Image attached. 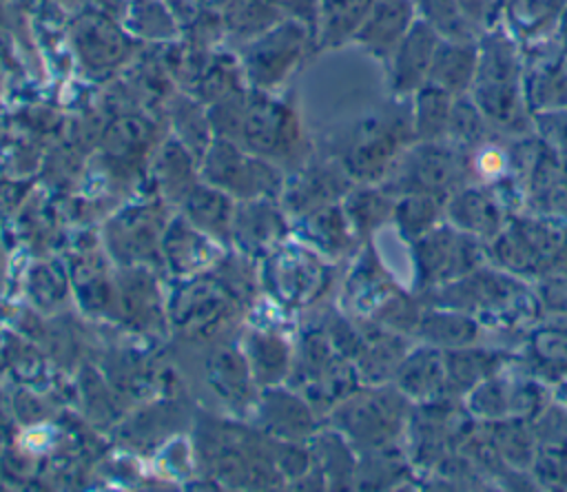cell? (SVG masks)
Listing matches in <instances>:
<instances>
[{
  "label": "cell",
  "instance_id": "cell-7",
  "mask_svg": "<svg viewBox=\"0 0 567 492\" xmlns=\"http://www.w3.org/2000/svg\"><path fill=\"white\" fill-rule=\"evenodd\" d=\"M478 66V42L441 40L427 73V84H434L452 95H463L472 89Z\"/></svg>",
  "mask_w": 567,
  "mask_h": 492
},
{
  "label": "cell",
  "instance_id": "cell-11",
  "mask_svg": "<svg viewBox=\"0 0 567 492\" xmlns=\"http://www.w3.org/2000/svg\"><path fill=\"white\" fill-rule=\"evenodd\" d=\"M419 337L436 348H463L470 346L478 335V324L461 310H427L416 324Z\"/></svg>",
  "mask_w": 567,
  "mask_h": 492
},
{
  "label": "cell",
  "instance_id": "cell-18",
  "mask_svg": "<svg viewBox=\"0 0 567 492\" xmlns=\"http://www.w3.org/2000/svg\"><path fill=\"white\" fill-rule=\"evenodd\" d=\"M467 406L476 417L498 421L509 417V383L496 375L476 383L467 394Z\"/></svg>",
  "mask_w": 567,
  "mask_h": 492
},
{
  "label": "cell",
  "instance_id": "cell-16",
  "mask_svg": "<svg viewBox=\"0 0 567 492\" xmlns=\"http://www.w3.org/2000/svg\"><path fill=\"white\" fill-rule=\"evenodd\" d=\"M436 215H439V202H436V195H430V193H410L396 206L399 228L405 237L414 242L434 228Z\"/></svg>",
  "mask_w": 567,
  "mask_h": 492
},
{
  "label": "cell",
  "instance_id": "cell-20",
  "mask_svg": "<svg viewBox=\"0 0 567 492\" xmlns=\"http://www.w3.org/2000/svg\"><path fill=\"white\" fill-rule=\"evenodd\" d=\"M534 350V359L545 370H556L560 375H567V335L558 330H543L534 337V344L529 341Z\"/></svg>",
  "mask_w": 567,
  "mask_h": 492
},
{
  "label": "cell",
  "instance_id": "cell-9",
  "mask_svg": "<svg viewBox=\"0 0 567 492\" xmlns=\"http://www.w3.org/2000/svg\"><path fill=\"white\" fill-rule=\"evenodd\" d=\"M447 213L452 224L467 235H496L501 226V211L496 204V197L487 195L478 188H465L458 191L450 204Z\"/></svg>",
  "mask_w": 567,
  "mask_h": 492
},
{
  "label": "cell",
  "instance_id": "cell-21",
  "mask_svg": "<svg viewBox=\"0 0 567 492\" xmlns=\"http://www.w3.org/2000/svg\"><path fill=\"white\" fill-rule=\"evenodd\" d=\"M458 4L481 33L494 29L505 9V0H458Z\"/></svg>",
  "mask_w": 567,
  "mask_h": 492
},
{
  "label": "cell",
  "instance_id": "cell-17",
  "mask_svg": "<svg viewBox=\"0 0 567 492\" xmlns=\"http://www.w3.org/2000/svg\"><path fill=\"white\" fill-rule=\"evenodd\" d=\"M487 126H489V122L485 120L481 109L474 104V100L456 98L452 102L447 135L454 137L458 146L461 144L463 146H478V144H483V135H485Z\"/></svg>",
  "mask_w": 567,
  "mask_h": 492
},
{
  "label": "cell",
  "instance_id": "cell-3",
  "mask_svg": "<svg viewBox=\"0 0 567 492\" xmlns=\"http://www.w3.org/2000/svg\"><path fill=\"white\" fill-rule=\"evenodd\" d=\"M303 40L306 29L295 18L259 35L246 51L248 78L259 86L277 84L299 60Z\"/></svg>",
  "mask_w": 567,
  "mask_h": 492
},
{
  "label": "cell",
  "instance_id": "cell-13",
  "mask_svg": "<svg viewBox=\"0 0 567 492\" xmlns=\"http://www.w3.org/2000/svg\"><path fill=\"white\" fill-rule=\"evenodd\" d=\"M416 16L430 24L441 40L478 42L481 31L470 22L458 0H416Z\"/></svg>",
  "mask_w": 567,
  "mask_h": 492
},
{
  "label": "cell",
  "instance_id": "cell-23",
  "mask_svg": "<svg viewBox=\"0 0 567 492\" xmlns=\"http://www.w3.org/2000/svg\"><path fill=\"white\" fill-rule=\"evenodd\" d=\"M543 419L549 421L551 426H563L567 421V414L560 412V408H558V417H556V408H545ZM551 434H558L554 445H565L567 443V428H551Z\"/></svg>",
  "mask_w": 567,
  "mask_h": 492
},
{
  "label": "cell",
  "instance_id": "cell-22",
  "mask_svg": "<svg viewBox=\"0 0 567 492\" xmlns=\"http://www.w3.org/2000/svg\"><path fill=\"white\" fill-rule=\"evenodd\" d=\"M474 168H476V175L481 177H496L503 168H505V157L498 148L494 146H476V155H474Z\"/></svg>",
  "mask_w": 567,
  "mask_h": 492
},
{
  "label": "cell",
  "instance_id": "cell-15",
  "mask_svg": "<svg viewBox=\"0 0 567 492\" xmlns=\"http://www.w3.org/2000/svg\"><path fill=\"white\" fill-rule=\"evenodd\" d=\"M563 0H505V18L512 35L518 40L545 31L560 13Z\"/></svg>",
  "mask_w": 567,
  "mask_h": 492
},
{
  "label": "cell",
  "instance_id": "cell-4",
  "mask_svg": "<svg viewBox=\"0 0 567 492\" xmlns=\"http://www.w3.org/2000/svg\"><path fill=\"white\" fill-rule=\"evenodd\" d=\"M441 38L423 20H414L410 31L390 53V78L396 93H414L427 82V73Z\"/></svg>",
  "mask_w": 567,
  "mask_h": 492
},
{
  "label": "cell",
  "instance_id": "cell-14",
  "mask_svg": "<svg viewBox=\"0 0 567 492\" xmlns=\"http://www.w3.org/2000/svg\"><path fill=\"white\" fill-rule=\"evenodd\" d=\"M372 0H317L321 38L326 44H339L354 38Z\"/></svg>",
  "mask_w": 567,
  "mask_h": 492
},
{
  "label": "cell",
  "instance_id": "cell-8",
  "mask_svg": "<svg viewBox=\"0 0 567 492\" xmlns=\"http://www.w3.org/2000/svg\"><path fill=\"white\" fill-rule=\"evenodd\" d=\"M396 381L405 397L434 399L445 390V359L441 348L421 346L405 355L396 368Z\"/></svg>",
  "mask_w": 567,
  "mask_h": 492
},
{
  "label": "cell",
  "instance_id": "cell-1",
  "mask_svg": "<svg viewBox=\"0 0 567 492\" xmlns=\"http://www.w3.org/2000/svg\"><path fill=\"white\" fill-rule=\"evenodd\" d=\"M470 91L489 126L509 133L525 129L516 40L503 29L494 27L478 38V66Z\"/></svg>",
  "mask_w": 567,
  "mask_h": 492
},
{
  "label": "cell",
  "instance_id": "cell-5",
  "mask_svg": "<svg viewBox=\"0 0 567 492\" xmlns=\"http://www.w3.org/2000/svg\"><path fill=\"white\" fill-rule=\"evenodd\" d=\"M414 20L416 7L412 0H372L354 40L377 58H390Z\"/></svg>",
  "mask_w": 567,
  "mask_h": 492
},
{
  "label": "cell",
  "instance_id": "cell-19",
  "mask_svg": "<svg viewBox=\"0 0 567 492\" xmlns=\"http://www.w3.org/2000/svg\"><path fill=\"white\" fill-rule=\"evenodd\" d=\"M494 452L509 459L512 465H532L534 463V437L527 434L525 428H520L518 421L512 426L501 423L494 426Z\"/></svg>",
  "mask_w": 567,
  "mask_h": 492
},
{
  "label": "cell",
  "instance_id": "cell-12",
  "mask_svg": "<svg viewBox=\"0 0 567 492\" xmlns=\"http://www.w3.org/2000/svg\"><path fill=\"white\" fill-rule=\"evenodd\" d=\"M452 102H454L452 93L427 82L414 91L412 126H414V135L421 142H434L447 135Z\"/></svg>",
  "mask_w": 567,
  "mask_h": 492
},
{
  "label": "cell",
  "instance_id": "cell-2",
  "mask_svg": "<svg viewBox=\"0 0 567 492\" xmlns=\"http://www.w3.org/2000/svg\"><path fill=\"white\" fill-rule=\"evenodd\" d=\"M474 235L454 230V228H432L414 244L416 273L425 288H432L441 281L467 275L478 266V244Z\"/></svg>",
  "mask_w": 567,
  "mask_h": 492
},
{
  "label": "cell",
  "instance_id": "cell-6",
  "mask_svg": "<svg viewBox=\"0 0 567 492\" xmlns=\"http://www.w3.org/2000/svg\"><path fill=\"white\" fill-rule=\"evenodd\" d=\"M461 177V155L441 140L421 142L408 157L410 193H443Z\"/></svg>",
  "mask_w": 567,
  "mask_h": 492
},
{
  "label": "cell",
  "instance_id": "cell-10",
  "mask_svg": "<svg viewBox=\"0 0 567 492\" xmlns=\"http://www.w3.org/2000/svg\"><path fill=\"white\" fill-rule=\"evenodd\" d=\"M445 359V390L470 392L476 383L498 372L501 355L487 350H474L470 346L452 348L443 352Z\"/></svg>",
  "mask_w": 567,
  "mask_h": 492
}]
</instances>
